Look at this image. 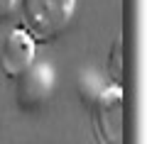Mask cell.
Here are the masks:
<instances>
[{"mask_svg": "<svg viewBox=\"0 0 147 144\" xmlns=\"http://www.w3.org/2000/svg\"><path fill=\"white\" fill-rule=\"evenodd\" d=\"M93 134L98 144H123V88L105 86L91 105Z\"/></svg>", "mask_w": 147, "mask_h": 144, "instance_id": "obj_2", "label": "cell"}, {"mask_svg": "<svg viewBox=\"0 0 147 144\" xmlns=\"http://www.w3.org/2000/svg\"><path fill=\"white\" fill-rule=\"evenodd\" d=\"M105 71H108L113 86H120L123 81V37H115L108 52V61H105Z\"/></svg>", "mask_w": 147, "mask_h": 144, "instance_id": "obj_5", "label": "cell"}, {"mask_svg": "<svg viewBox=\"0 0 147 144\" xmlns=\"http://www.w3.org/2000/svg\"><path fill=\"white\" fill-rule=\"evenodd\" d=\"M76 0H20L22 29L32 37L34 44H47L57 39L69 27Z\"/></svg>", "mask_w": 147, "mask_h": 144, "instance_id": "obj_1", "label": "cell"}, {"mask_svg": "<svg viewBox=\"0 0 147 144\" xmlns=\"http://www.w3.org/2000/svg\"><path fill=\"white\" fill-rule=\"evenodd\" d=\"M17 3H20V0H0V22L5 20L7 15H12V10H15Z\"/></svg>", "mask_w": 147, "mask_h": 144, "instance_id": "obj_7", "label": "cell"}, {"mask_svg": "<svg viewBox=\"0 0 147 144\" xmlns=\"http://www.w3.org/2000/svg\"><path fill=\"white\" fill-rule=\"evenodd\" d=\"M34 42L22 27L12 29L0 44V71L15 81L32 61H34Z\"/></svg>", "mask_w": 147, "mask_h": 144, "instance_id": "obj_4", "label": "cell"}, {"mask_svg": "<svg viewBox=\"0 0 147 144\" xmlns=\"http://www.w3.org/2000/svg\"><path fill=\"white\" fill-rule=\"evenodd\" d=\"M103 83H100L98 76H93V73H81L79 76V98L81 103L86 105V108H91L93 105V100L98 98V93L103 90Z\"/></svg>", "mask_w": 147, "mask_h": 144, "instance_id": "obj_6", "label": "cell"}, {"mask_svg": "<svg viewBox=\"0 0 147 144\" xmlns=\"http://www.w3.org/2000/svg\"><path fill=\"white\" fill-rule=\"evenodd\" d=\"M57 78H54V68L44 61H32L20 76L15 78V100L20 110L25 113H34L47 100L52 98Z\"/></svg>", "mask_w": 147, "mask_h": 144, "instance_id": "obj_3", "label": "cell"}]
</instances>
